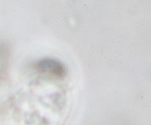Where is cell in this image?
<instances>
[{
  "label": "cell",
  "mask_w": 151,
  "mask_h": 125,
  "mask_svg": "<svg viewBox=\"0 0 151 125\" xmlns=\"http://www.w3.org/2000/svg\"><path fill=\"white\" fill-rule=\"evenodd\" d=\"M38 67L42 72H46L47 74H50V75H53L57 77H60V76H64V67L60 63L55 61V60H42L39 63Z\"/></svg>",
  "instance_id": "6da1fadb"
}]
</instances>
